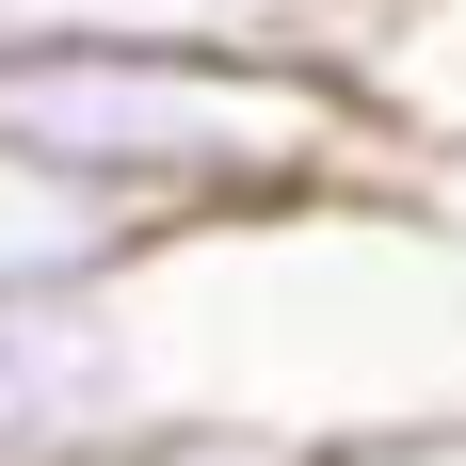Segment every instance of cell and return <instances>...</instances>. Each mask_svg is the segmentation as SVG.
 <instances>
[{"label":"cell","instance_id":"cell-3","mask_svg":"<svg viewBox=\"0 0 466 466\" xmlns=\"http://www.w3.org/2000/svg\"><path fill=\"white\" fill-rule=\"evenodd\" d=\"M113 258H145L129 209L81 193L65 161H33V145H0V289H65V274H113Z\"/></svg>","mask_w":466,"mask_h":466},{"label":"cell","instance_id":"cell-1","mask_svg":"<svg viewBox=\"0 0 466 466\" xmlns=\"http://www.w3.org/2000/svg\"><path fill=\"white\" fill-rule=\"evenodd\" d=\"M0 145L113 193L145 241L419 177L338 48H241V33H0Z\"/></svg>","mask_w":466,"mask_h":466},{"label":"cell","instance_id":"cell-4","mask_svg":"<svg viewBox=\"0 0 466 466\" xmlns=\"http://www.w3.org/2000/svg\"><path fill=\"white\" fill-rule=\"evenodd\" d=\"M0 33H241V48H338V0H0Z\"/></svg>","mask_w":466,"mask_h":466},{"label":"cell","instance_id":"cell-2","mask_svg":"<svg viewBox=\"0 0 466 466\" xmlns=\"http://www.w3.org/2000/svg\"><path fill=\"white\" fill-rule=\"evenodd\" d=\"M129 419H177L145 258L65 274V289H0V466H65V451H96Z\"/></svg>","mask_w":466,"mask_h":466}]
</instances>
